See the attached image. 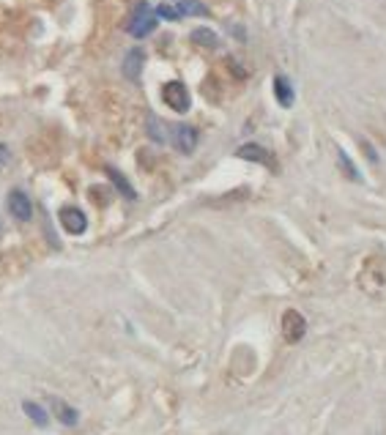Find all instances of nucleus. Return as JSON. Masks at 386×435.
<instances>
[{"label":"nucleus","mask_w":386,"mask_h":435,"mask_svg":"<svg viewBox=\"0 0 386 435\" xmlns=\"http://www.w3.org/2000/svg\"><path fill=\"white\" fill-rule=\"evenodd\" d=\"M283 334L288 342H299L304 334H307V320L302 318V312L296 309H288L283 315Z\"/></svg>","instance_id":"obj_4"},{"label":"nucleus","mask_w":386,"mask_h":435,"mask_svg":"<svg viewBox=\"0 0 386 435\" xmlns=\"http://www.w3.org/2000/svg\"><path fill=\"white\" fill-rule=\"evenodd\" d=\"M337 162H340V170H342V173H345V176H348V178H351V181H361L359 170H356V167H354V162H351V156L345 154V151H342V148H340V151H337Z\"/></svg>","instance_id":"obj_15"},{"label":"nucleus","mask_w":386,"mask_h":435,"mask_svg":"<svg viewBox=\"0 0 386 435\" xmlns=\"http://www.w3.org/2000/svg\"><path fill=\"white\" fill-rule=\"evenodd\" d=\"M22 410H25L27 419H30V422H36L39 427H47V424H50V416H47V410L41 408L39 403H30V400H25V403H22Z\"/></svg>","instance_id":"obj_13"},{"label":"nucleus","mask_w":386,"mask_h":435,"mask_svg":"<svg viewBox=\"0 0 386 435\" xmlns=\"http://www.w3.org/2000/svg\"><path fill=\"white\" fill-rule=\"evenodd\" d=\"M104 173H107V176L112 178V183H115V189H118V192H121L124 197H129V200H134V197H137V192L131 189V183H129V181H127V176H124V173H118L115 167H107Z\"/></svg>","instance_id":"obj_12"},{"label":"nucleus","mask_w":386,"mask_h":435,"mask_svg":"<svg viewBox=\"0 0 386 435\" xmlns=\"http://www.w3.org/2000/svg\"><path fill=\"white\" fill-rule=\"evenodd\" d=\"M238 159H247V162H257V164H271V154L263 148V145H257V143H247V145H241L238 151H236Z\"/></svg>","instance_id":"obj_8"},{"label":"nucleus","mask_w":386,"mask_h":435,"mask_svg":"<svg viewBox=\"0 0 386 435\" xmlns=\"http://www.w3.org/2000/svg\"><path fill=\"white\" fill-rule=\"evenodd\" d=\"M58 219H60L63 231L72 233V235H79V233H85V228H88V219H85L82 208H77V205H63L60 214H58Z\"/></svg>","instance_id":"obj_3"},{"label":"nucleus","mask_w":386,"mask_h":435,"mask_svg":"<svg viewBox=\"0 0 386 435\" xmlns=\"http://www.w3.org/2000/svg\"><path fill=\"white\" fill-rule=\"evenodd\" d=\"M8 211H11V216H14V219L27 222V219L33 216L30 197H27L25 192H20V189H11V192H8Z\"/></svg>","instance_id":"obj_6"},{"label":"nucleus","mask_w":386,"mask_h":435,"mask_svg":"<svg viewBox=\"0 0 386 435\" xmlns=\"http://www.w3.org/2000/svg\"><path fill=\"white\" fill-rule=\"evenodd\" d=\"M50 405H52V413H55V416H58V419H60L63 424L75 427V424L79 422V413H77L75 408H72V405H66L63 400H50Z\"/></svg>","instance_id":"obj_9"},{"label":"nucleus","mask_w":386,"mask_h":435,"mask_svg":"<svg viewBox=\"0 0 386 435\" xmlns=\"http://www.w3.org/2000/svg\"><path fill=\"white\" fill-rule=\"evenodd\" d=\"M176 8H179L181 17H206L208 14V8L200 0H181V3H176Z\"/></svg>","instance_id":"obj_14"},{"label":"nucleus","mask_w":386,"mask_h":435,"mask_svg":"<svg viewBox=\"0 0 386 435\" xmlns=\"http://www.w3.org/2000/svg\"><path fill=\"white\" fill-rule=\"evenodd\" d=\"M274 96H277V102L283 104V107L293 104V85H290V79L283 77V74L274 77Z\"/></svg>","instance_id":"obj_10"},{"label":"nucleus","mask_w":386,"mask_h":435,"mask_svg":"<svg viewBox=\"0 0 386 435\" xmlns=\"http://www.w3.org/2000/svg\"><path fill=\"white\" fill-rule=\"evenodd\" d=\"M162 99L165 104L173 110V112H189V107H192V99H189V91H186V85L179 82V79H173V82H167L165 88H162Z\"/></svg>","instance_id":"obj_2"},{"label":"nucleus","mask_w":386,"mask_h":435,"mask_svg":"<svg viewBox=\"0 0 386 435\" xmlns=\"http://www.w3.org/2000/svg\"><path fill=\"white\" fill-rule=\"evenodd\" d=\"M173 143H176V148H179L181 154L189 156L198 148V129L189 126V124H179V126L173 129Z\"/></svg>","instance_id":"obj_5"},{"label":"nucleus","mask_w":386,"mask_h":435,"mask_svg":"<svg viewBox=\"0 0 386 435\" xmlns=\"http://www.w3.org/2000/svg\"><path fill=\"white\" fill-rule=\"evenodd\" d=\"M156 22H159V17H156V11L148 6V3H137L134 6V14H131V20H129L127 30L134 36V39H146L148 33H154Z\"/></svg>","instance_id":"obj_1"},{"label":"nucleus","mask_w":386,"mask_h":435,"mask_svg":"<svg viewBox=\"0 0 386 435\" xmlns=\"http://www.w3.org/2000/svg\"><path fill=\"white\" fill-rule=\"evenodd\" d=\"M192 41L200 44V47H208V50L219 47V36H217L211 27H195V30H192Z\"/></svg>","instance_id":"obj_11"},{"label":"nucleus","mask_w":386,"mask_h":435,"mask_svg":"<svg viewBox=\"0 0 386 435\" xmlns=\"http://www.w3.org/2000/svg\"><path fill=\"white\" fill-rule=\"evenodd\" d=\"M0 156H6V151H3V148H0ZM0 162H3V159H0Z\"/></svg>","instance_id":"obj_18"},{"label":"nucleus","mask_w":386,"mask_h":435,"mask_svg":"<svg viewBox=\"0 0 386 435\" xmlns=\"http://www.w3.org/2000/svg\"><path fill=\"white\" fill-rule=\"evenodd\" d=\"M156 17H162V20H181L179 8H176L173 3H162V6L156 8Z\"/></svg>","instance_id":"obj_17"},{"label":"nucleus","mask_w":386,"mask_h":435,"mask_svg":"<svg viewBox=\"0 0 386 435\" xmlns=\"http://www.w3.org/2000/svg\"><path fill=\"white\" fill-rule=\"evenodd\" d=\"M143 63H146V52L140 50V47L129 50L127 58H124V74H127V79L137 82V79H140V72H143Z\"/></svg>","instance_id":"obj_7"},{"label":"nucleus","mask_w":386,"mask_h":435,"mask_svg":"<svg viewBox=\"0 0 386 435\" xmlns=\"http://www.w3.org/2000/svg\"><path fill=\"white\" fill-rule=\"evenodd\" d=\"M148 137H151L154 143H165V140H167V126H165L156 115L148 118Z\"/></svg>","instance_id":"obj_16"}]
</instances>
